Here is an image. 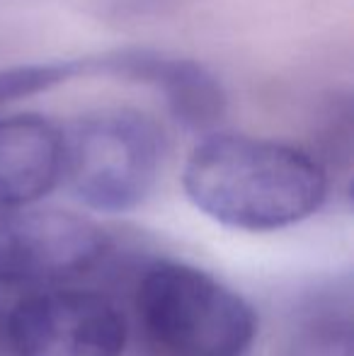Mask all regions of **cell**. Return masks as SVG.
<instances>
[{"instance_id":"cell-6","label":"cell","mask_w":354,"mask_h":356,"mask_svg":"<svg viewBox=\"0 0 354 356\" xmlns=\"http://www.w3.org/2000/svg\"><path fill=\"white\" fill-rule=\"evenodd\" d=\"M61 182V131L34 114L0 119V213L39 202Z\"/></svg>"},{"instance_id":"cell-1","label":"cell","mask_w":354,"mask_h":356,"mask_svg":"<svg viewBox=\"0 0 354 356\" xmlns=\"http://www.w3.org/2000/svg\"><path fill=\"white\" fill-rule=\"evenodd\" d=\"M189 202L218 223L277 230L301 223L325 202L328 177L316 158L289 143L218 134L184 165Z\"/></svg>"},{"instance_id":"cell-8","label":"cell","mask_w":354,"mask_h":356,"mask_svg":"<svg viewBox=\"0 0 354 356\" xmlns=\"http://www.w3.org/2000/svg\"><path fill=\"white\" fill-rule=\"evenodd\" d=\"M350 296L316 293L298 308L289 337V356H352Z\"/></svg>"},{"instance_id":"cell-5","label":"cell","mask_w":354,"mask_h":356,"mask_svg":"<svg viewBox=\"0 0 354 356\" xmlns=\"http://www.w3.org/2000/svg\"><path fill=\"white\" fill-rule=\"evenodd\" d=\"M5 344L10 356H122L127 320L97 291L54 286L13 300Z\"/></svg>"},{"instance_id":"cell-7","label":"cell","mask_w":354,"mask_h":356,"mask_svg":"<svg viewBox=\"0 0 354 356\" xmlns=\"http://www.w3.org/2000/svg\"><path fill=\"white\" fill-rule=\"evenodd\" d=\"M107 73L146 83L163 92L172 117L189 129H209L223 117L226 97L207 68L156 51H119L99 63Z\"/></svg>"},{"instance_id":"cell-4","label":"cell","mask_w":354,"mask_h":356,"mask_svg":"<svg viewBox=\"0 0 354 356\" xmlns=\"http://www.w3.org/2000/svg\"><path fill=\"white\" fill-rule=\"evenodd\" d=\"M109 238L83 216L15 209L0 216V298L66 286L104 259Z\"/></svg>"},{"instance_id":"cell-3","label":"cell","mask_w":354,"mask_h":356,"mask_svg":"<svg viewBox=\"0 0 354 356\" xmlns=\"http://www.w3.org/2000/svg\"><path fill=\"white\" fill-rule=\"evenodd\" d=\"M163 153L166 141L151 117L107 109L61 131V179L90 209L129 211L153 192Z\"/></svg>"},{"instance_id":"cell-2","label":"cell","mask_w":354,"mask_h":356,"mask_svg":"<svg viewBox=\"0 0 354 356\" xmlns=\"http://www.w3.org/2000/svg\"><path fill=\"white\" fill-rule=\"evenodd\" d=\"M143 356H243L257 318L246 298L184 262H153L136 284Z\"/></svg>"}]
</instances>
